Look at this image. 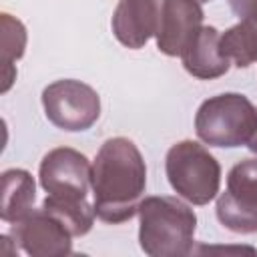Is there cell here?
Segmentation results:
<instances>
[{"instance_id":"15","label":"cell","mask_w":257,"mask_h":257,"mask_svg":"<svg viewBox=\"0 0 257 257\" xmlns=\"http://www.w3.org/2000/svg\"><path fill=\"white\" fill-rule=\"evenodd\" d=\"M24 44H26V32L24 26L14 20L10 14H2V58H4V84L2 92H6L12 84L14 78V68L12 62L18 60L24 54Z\"/></svg>"},{"instance_id":"3","label":"cell","mask_w":257,"mask_h":257,"mask_svg":"<svg viewBox=\"0 0 257 257\" xmlns=\"http://www.w3.org/2000/svg\"><path fill=\"white\" fill-rule=\"evenodd\" d=\"M257 128V106L237 92L217 94L207 98L195 116L199 139L211 147H241L247 145Z\"/></svg>"},{"instance_id":"10","label":"cell","mask_w":257,"mask_h":257,"mask_svg":"<svg viewBox=\"0 0 257 257\" xmlns=\"http://www.w3.org/2000/svg\"><path fill=\"white\" fill-rule=\"evenodd\" d=\"M161 0H120L112 14V32L126 48H141L157 34Z\"/></svg>"},{"instance_id":"2","label":"cell","mask_w":257,"mask_h":257,"mask_svg":"<svg viewBox=\"0 0 257 257\" xmlns=\"http://www.w3.org/2000/svg\"><path fill=\"white\" fill-rule=\"evenodd\" d=\"M141 249L151 257L191 253L197 217L177 197H147L139 205Z\"/></svg>"},{"instance_id":"12","label":"cell","mask_w":257,"mask_h":257,"mask_svg":"<svg viewBox=\"0 0 257 257\" xmlns=\"http://www.w3.org/2000/svg\"><path fill=\"white\" fill-rule=\"evenodd\" d=\"M34 181L22 169H10L2 175V221L16 223L28 213L34 205Z\"/></svg>"},{"instance_id":"13","label":"cell","mask_w":257,"mask_h":257,"mask_svg":"<svg viewBox=\"0 0 257 257\" xmlns=\"http://www.w3.org/2000/svg\"><path fill=\"white\" fill-rule=\"evenodd\" d=\"M221 54L239 68H247L257 60V28L241 20L219 38Z\"/></svg>"},{"instance_id":"11","label":"cell","mask_w":257,"mask_h":257,"mask_svg":"<svg viewBox=\"0 0 257 257\" xmlns=\"http://www.w3.org/2000/svg\"><path fill=\"white\" fill-rule=\"evenodd\" d=\"M221 34L213 26H201L197 36L191 40V44L183 50L181 60L189 74L209 80L225 74L229 70V60L221 54L219 48Z\"/></svg>"},{"instance_id":"8","label":"cell","mask_w":257,"mask_h":257,"mask_svg":"<svg viewBox=\"0 0 257 257\" xmlns=\"http://www.w3.org/2000/svg\"><path fill=\"white\" fill-rule=\"evenodd\" d=\"M203 26V10L197 0H161L157 46L167 56H181Z\"/></svg>"},{"instance_id":"9","label":"cell","mask_w":257,"mask_h":257,"mask_svg":"<svg viewBox=\"0 0 257 257\" xmlns=\"http://www.w3.org/2000/svg\"><path fill=\"white\" fill-rule=\"evenodd\" d=\"M10 237L12 241H18L28 255L44 257L70 253V231L42 207L12 223Z\"/></svg>"},{"instance_id":"4","label":"cell","mask_w":257,"mask_h":257,"mask_svg":"<svg viewBox=\"0 0 257 257\" xmlns=\"http://www.w3.org/2000/svg\"><path fill=\"white\" fill-rule=\"evenodd\" d=\"M171 187L193 205H207L219 193L221 167L215 157L195 141H183L167 153Z\"/></svg>"},{"instance_id":"5","label":"cell","mask_w":257,"mask_h":257,"mask_svg":"<svg viewBox=\"0 0 257 257\" xmlns=\"http://www.w3.org/2000/svg\"><path fill=\"white\" fill-rule=\"evenodd\" d=\"M42 106L46 118L68 133L90 128L100 114V98L96 90L74 78L48 84L42 90Z\"/></svg>"},{"instance_id":"6","label":"cell","mask_w":257,"mask_h":257,"mask_svg":"<svg viewBox=\"0 0 257 257\" xmlns=\"http://www.w3.org/2000/svg\"><path fill=\"white\" fill-rule=\"evenodd\" d=\"M217 219L235 233H257V159L237 163L227 177V191L217 199Z\"/></svg>"},{"instance_id":"18","label":"cell","mask_w":257,"mask_h":257,"mask_svg":"<svg viewBox=\"0 0 257 257\" xmlns=\"http://www.w3.org/2000/svg\"><path fill=\"white\" fill-rule=\"evenodd\" d=\"M197 2H199V4H203V2H211V0H197Z\"/></svg>"},{"instance_id":"1","label":"cell","mask_w":257,"mask_h":257,"mask_svg":"<svg viewBox=\"0 0 257 257\" xmlns=\"http://www.w3.org/2000/svg\"><path fill=\"white\" fill-rule=\"evenodd\" d=\"M94 215L104 223H124L139 213L147 187V167L137 145L124 137L102 143L92 163Z\"/></svg>"},{"instance_id":"17","label":"cell","mask_w":257,"mask_h":257,"mask_svg":"<svg viewBox=\"0 0 257 257\" xmlns=\"http://www.w3.org/2000/svg\"><path fill=\"white\" fill-rule=\"evenodd\" d=\"M247 147H249V151H253V153L257 155V128H255V133H253V137H251V141L247 143Z\"/></svg>"},{"instance_id":"14","label":"cell","mask_w":257,"mask_h":257,"mask_svg":"<svg viewBox=\"0 0 257 257\" xmlns=\"http://www.w3.org/2000/svg\"><path fill=\"white\" fill-rule=\"evenodd\" d=\"M42 209L56 217L72 237H82L90 231L94 223V207L88 201H60L46 197L42 203Z\"/></svg>"},{"instance_id":"16","label":"cell","mask_w":257,"mask_h":257,"mask_svg":"<svg viewBox=\"0 0 257 257\" xmlns=\"http://www.w3.org/2000/svg\"><path fill=\"white\" fill-rule=\"evenodd\" d=\"M233 12L257 28V0H229Z\"/></svg>"},{"instance_id":"7","label":"cell","mask_w":257,"mask_h":257,"mask_svg":"<svg viewBox=\"0 0 257 257\" xmlns=\"http://www.w3.org/2000/svg\"><path fill=\"white\" fill-rule=\"evenodd\" d=\"M92 165L74 149H52L40 163V185L46 197L60 201H86Z\"/></svg>"}]
</instances>
